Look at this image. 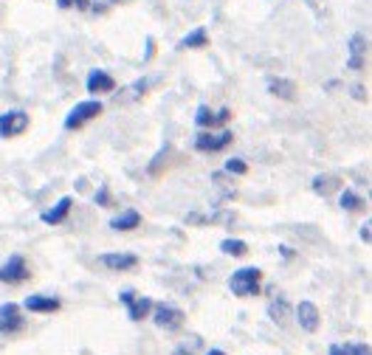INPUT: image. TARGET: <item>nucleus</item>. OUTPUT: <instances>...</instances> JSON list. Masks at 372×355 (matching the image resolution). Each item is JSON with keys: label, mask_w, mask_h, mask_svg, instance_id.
<instances>
[{"label": "nucleus", "mask_w": 372, "mask_h": 355, "mask_svg": "<svg viewBox=\"0 0 372 355\" xmlns=\"http://www.w3.org/2000/svg\"><path fill=\"white\" fill-rule=\"evenodd\" d=\"M260 282H262V271L260 268H240L228 277V287L234 296L245 299V296H257L260 293Z\"/></svg>", "instance_id": "f257e3e1"}, {"label": "nucleus", "mask_w": 372, "mask_h": 355, "mask_svg": "<svg viewBox=\"0 0 372 355\" xmlns=\"http://www.w3.org/2000/svg\"><path fill=\"white\" fill-rule=\"evenodd\" d=\"M102 113V102H96V99H90V102H79L74 110L65 116V127L68 130H79L82 124H87L90 119H96Z\"/></svg>", "instance_id": "f03ea898"}, {"label": "nucleus", "mask_w": 372, "mask_h": 355, "mask_svg": "<svg viewBox=\"0 0 372 355\" xmlns=\"http://www.w3.org/2000/svg\"><path fill=\"white\" fill-rule=\"evenodd\" d=\"M28 127V116L23 110L0 113V139H14Z\"/></svg>", "instance_id": "7ed1b4c3"}, {"label": "nucleus", "mask_w": 372, "mask_h": 355, "mask_svg": "<svg viewBox=\"0 0 372 355\" xmlns=\"http://www.w3.org/2000/svg\"><path fill=\"white\" fill-rule=\"evenodd\" d=\"M152 310H155V324L161 330H178L184 324V313L178 307H172V304L161 302V304H152Z\"/></svg>", "instance_id": "20e7f679"}, {"label": "nucleus", "mask_w": 372, "mask_h": 355, "mask_svg": "<svg viewBox=\"0 0 372 355\" xmlns=\"http://www.w3.org/2000/svg\"><path fill=\"white\" fill-rule=\"evenodd\" d=\"M23 327V316H20V307L14 302H3L0 304V333L9 336V333H17Z\"/></svg>", "instance_id": "39448f33"}, {"label": "nucleus", "mask_w": 372, "mask_h": 355, "mask_svg": "<svg viewBox=\"0 0 372 355\" xmlns=\"http://www.w3.org/2000/svg\"><path fill=\"white\" fill-rule=\"evenodd\" d=\"M23 280H28V268H26V260L20 257V254H14L3 268H0V282H23Z\"/></svg>", "instance_id": "423d86ee"}, {"label": "nucleus", "mask_w": 372, "mask_h": 355, "mask_svg": "<svg viewBox=\"0 0 372 355\" xmlns=\"http://www.w3.org/2000/svg\"><path fill=\"white\" fill-rule=\"evenodd\" d=\"M234 142V136L223 130V133H218V136H212L209 130L206 133H201L198 139H195V149H201V152H218V149H223L228 144Z\"/></svg>", "instance_id": "0eeeda50"}, {"label": "nucleus", "mask_w": 372, "mask_h": 355, "mask_svg": "<svg viewBox=\"0 0 372 355\" xmlns=\"http://www.w3.org/2000/svg\"><path fill=\"white\" fill-rule=\"evenodd\" d=\"M367 48H370V43H367L364 34H353V37H350V60H347V65H350L353 71H361V68H364V63H367Z\"/></svg>", "instance_id": "6e6552de"}, {"label": "nucleus", "mask_w": 372, "mask_h": 355, "mask_svg": "<svg viewBox=\"0 0 372 355\" xmlns=\"http://www.w3.org/2000/svg\"><path fill=\"white\" fill-rule=\"evenodd\" d=\"M297 322L304 333H316V330H319V307H316L313 302H299Z\"/></svg>", "instance_id": "1a4fd4ad"}, {"label": "nucleus", "mask_w": 372, "mask_h": 355, "mask_svg": "<svg viewBox=\"0 0 372 355\" xmlns=\"http://www.w3.org/2000/svg\"><path fill=\"white\" fill-rule=\"evenodd\" d=\"M231 119V113H228V107H223V110H218V113H212L206 105L203 107H198V116H195V124L198 127H218V124H225Z\"/></svg>", "instance_id": "9d476101"}, {"label": "nucleus", "mask_w": 372, "mask_h": 355, "mask_svg": "<svg viewBox=\"0 0 372 355\" xmlns=\"http://www.w3.org/2000/svg\"><path fill=\"white\" fill-rule=\"evenodd\" d=\"M102 265L110 271H130L139 265L136 254H102Z\"/></svg>", "instance_id": "9b49d317"}, {"label": "nucleus", "mask_w": 372, "mask_h": 355, "mask_svg": "<svg viewBox=\"0 0 372 355\" xmlns=\"http://www.w3.org/2000/svg\"><path fill=\"white\" fill-rule=\"evenodd\" d=\"M113 88H116V79L107 71H99V68H96V71L87 73V90H90V93H110Z\"/></svg>", "instance_id": "f8f14e48"}, {"label": "nucleus", "mask_w": 372, "mask_h": 355, "mask_svg": "<svg viewBox=\"0 0 372 355\" xmlns=\"http://www.w3.org/2000/svg\"><path fill=\"white\" fill-rule=\"evenodd\" d=\"M26 310H31V313H54V310H60V299H54V296H28L26 299Z\"/></svg>", "instance_id": "ddd939ff"}, {"label": "nucleus", "mask_w": 372, "mask_h": 355, "mask_svg": "<svg viewBox=\"0 0 372 355\" xmlns=\"http://www.w3.org/2000/svg\"><path fill=\"white\" fill-rule=\"evenodd\" d=\"M268 90H271L274 96L285 99V102H291V99L297 96V85H294L291 79H285V76H274V79H268Z\"/></svg>", "instance_id": "4468645a"}, {"label": "nucleus", "mask_w": 372, "mask_h": 355, "mask_svg": "<svg viewBox=\"0 0 372 355\" xmlns=\"http://www.w3.org/2000/svg\"><path fill=\"white\" fill-rule=\"evenodd\" d=\"M268 316H271L280 327H288V322H291V304H288L282 296H277V299L268 304Z\"/></svg>", "instance_id": "2eb2a0df"}, {"label": "nucleus", "mask_w": 372, "mask_h": 355, "mask_svg": "<svg viewBox=\"0 0 372 355\" xmlns=\"http://www.w3.org/2000/svg\"><path fill=\"white\" fill-rule=\"evenodd\" d=\"M139 223H142V214L127 209V212L116 214V217L110 220V228H116V231H130V228H139Z\"/></svg>", "instance_id": "dca6fc26"}, {"label": "nucleus", "mask_w": 372, "mask_h": 355, "mask_svg": "<svg viewBox=\"0 0 372 355\" xmlns=\"http://www.w3.org/2000/svg\"><path fill=\"white\" fill-rule=\"evenodd\" d=\"M71 206H74V201L71 198H63L54 209H48V212L43 214V223H48V226H57V223H63L65 217H68V212H71Z\"/></svg>", "instance_id": "f3484780"}, {"label": "nucleus", "mask_w": 372, "mask_h": 355, "mask_svg": "<svg viewBox=\"0 0 372 355\" xmlns=\"http://www.w3.org/2000/svg\"><path fill=\"white\" fill-rule=\"evenodd\" d=\"M127 307H130V319L133 322H142V319H147V313L152 310V302H149L147 296H133L130 302H127Z\"/></svg>", "instance_id": "a211bd4d"}, {"label": "nucleus", "mask_w": 372, "mask_h": 355, "mask_svg": "<svg viewBox=\"0 0 372 355\" xmlns=\"http://www.w3.org/2000/svg\"><path fill=\"white\" fill-rule=\"evenodd\" d=\"M209 43V34H206V28H195L192 34H186L181 43H178V48H203Z\"/></svg>", "instance_id": "6ab92c4d"}, {"label": "nucleus", "mask_w": 372, "mask_h": 355, "mask_svg": "<svg viewBox=\"0 0 372 355\" xmlns=\"http://www.w3.org/2000/svg\"><path fill=\"white\" fill-rule=\"evenodd\" d=\"M341 184H339V178L336 175H319L316 181H313V189L319 192V195H330V192H336Z\"/></svg>", "instance_id": "aec40b11"}, {"label": "nucleus", "mask_w": 372, "mask_h": 355, "mask_svg": "<svg viewBox=\"0 0 372 355\" xmlns=\"http://www.w3.org/2000/svg\"><path fill=\"white\" fill-rule=\"evenodd\" d=\"M341 209H344V212H358V209H364V201H361L356 192L344 189V192H341Z\"/></svg>", "instance_id": "412c9836"}, {"label": "nucleus", "mask_w": 372, "mask_h": 355, "mask_svg": "<svg viewBox=\"0 0 372 355\" xmlns=\"http://www.w3.org/2000/svg\"><path fill=\"white\" fill-rule=\"evenodd\" d=\"M220 251H223V254H228V257H243V254L248 251V245H245L243 240H231V237H228V240H223V243H220Z\"/></svg>", "instance_id": "4be33fe9"}, {"label": "nucleus", "mask_w": 372, "mask_h": 355, "mask_svg": "<svg viewBox=\"0 0 372 355\" xmlns=\"http://www.w3.org/2000/svg\"><path fill=\"white\" fill-rule=\"evenodd\" d=\"M245 161L243 158H231L228 164H225V172H231V175H245Z\"/></svg>", "instance_id": "5701e85b"}, {"label": "nucleus", "mask_w": 372, "mask_h": 355, "mask_svg": "<svg viewBox=\"0 0 372 355\" xmlns=\"http://www.w3.org/2000/svg\"><path fill=\"white\" fill-rule=\"evenodd\" d=\"M350 355H370V344H350Z\"/></svg>", "instance_id": "b1692460"}, {"label": "nucleus", "mask_w": 372, "mask_h": 355, "mask_svg": "<svg viewBox=\"0 0 372 355\" xmlns=\"http://www.w3.org/2000/svg\"><path fill=\"white\" fill-rule=\"evenodd\" d=\"M96 203H99V206H107V203H110L107 189H99V192H96Z\"/></svg>", "instance_id": "393cba45"}, {"label": "nucleus", "mask_w": 372, "mask_h": 355, "mask_svg": "<svg viewBox=\"0 0 372 355\" xmlns=\"http://www.w3.org/2000/svg\"><path fill=\"white\" fill-rule=\"evenodd\" d=\"M330 355H350V347H341V344H333V347H330Z\"/></svg>", "instance_id": "a878e982"}, {"label": "nucleus", "mask_w": 372, "mask_h": 355, "mask_svg": "<svg viewBox=\"0 0 372 355\" xmlns=\"http://www.w3.org/2000/svg\"><path fill=\"white\" fill-rule=\"evenodd\" d=\"M370 228H372V223L367 220V223L361 226V240H364V243H370Z\"/></svg>", "instance_id": "bb28decb"}, {"label": "nucleus", "mask_w": 372, "mask_h": 355, "mask_svg": "<svg viewBox=\"0 0 372 355\" xmlns=\"http://www.w3.org/2000/svg\"><path fill=\"white\" fill-rule=\"evenodd\" d=\"M353 96H356V99H367V90H364V88H353Z\"/></svg>", "instance_id": "cd10ccee"}, {"label": "nucleus", "mask_w": 372, "mask_h": 355, "mask_svg": "<svg viewBox=\"0 0 372 355\" xmlns=\"http://www.w3.org/2000/svg\"><path fill=\"white\" fill-rule=\"evenodd\" d=\"M57 6L60 9H71V6H76V0H57Z\"/></svg>", "instance_id": "c85d7f7f"}, {"label": "nucleus", "mask_w": 372, "mask_h": 355, "mask_svg": "<svg viewBox=\"0 0 372 355\" xmlns=\"http://www.w3.org/2000/svg\"><path fill=\"white\" fill-rule=\"evenodd\" d=\"M206 355H225V353H220V350H212V353H206Z\"/></svg>", "instance_id": "c756f323"}]
</instances>
